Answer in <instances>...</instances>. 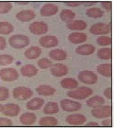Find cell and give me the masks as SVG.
<instances>
[{"mask_svg":"<svg viewBox=\"0 0 114 128\" xmlns=\"http://www.w3.org/2000/svg\"><path fill=\"white\" fill-rule=\"evenodd\" d=\"M95 50L94 46L90 44H85L79 46L76 49V52L79 54L88 56L93 54Z\"/></svg>","mask_w":114,"mask_h":128,"instance_id":"16","label":"cell"},{"mask_svg":"<svg viewBox=\"0 0 114 128\" xmlns=\"http://www.w3.org/2000/svg\"><path fill=\"white\" fill-rule=\"evenodd\" d=\"M58 10L57 6L53 4L49 3L44 5L40 10L42 16H49L55 14Z\"/></svg>","mask_w":114,"mask_h":128,"instance_id":"14","label":"cell"},{"mask_svg":"<svg viewBox=\"0 0 114 128\" xmlns=\"http://www.w3.org/2000/svg\"><path fill=\"white\" fill-rule=\"evenodd\" d=\"M75 16V12L69 9H63L60 13V17L62 20L68 23L72 21Z\"/></svg>","mask_w":114,"mask_h":128,"instance_id":"28","label":"cell"},{"mask_svg":"<svg viewBox=\"0 0 114 128\" xmlns=\"http://www.w3.org/2000/svg\"><path fill=\"white\" fill-rule=\"evenodd\" d=\"M44 100L41 98H35L27 103V107L29 110H37L41 108L44 103Z\"/></svg>","mask_w":114,"mask_h":128,"instance_id":"24","label":"cell"},{"mask_svg":"<svg viewBox=\"0 0 114 128\" xmlns=\"http://www.w3.org/2000/svg\"><path fill=\"white\" fill-rule=\"evenodd\" d=\"M41 53L42 51L40 48L37 46H32L27 49L24 54L27 58L33 60L38 58Z\"/></svg>","mask_w":114,"mask_h":128,"instance_id":"17","label":"cell"},{"mask_svg":"<svg viewBox=\"0 0 114 128\" xmlns=\"http://www.w3.org/2000/svg\"><path fill=\"white\" fill-rule=\"evenodd\" d=\"M111 31L110 24L102 22L94 24L90 29V31L94 35H102L108 34Z\"/></svg>","mask_w":114,"mask_h":128,"instance_id":"6","label":"cell"},{"mask_svg":"<svg viewBox=\"0 0 114 128\" xmlns=\"http://www.w3.org/2000/svg\"><path fill=\"white\" fill-rule=\"evenodd\" d=\"M9 90L6 88L0 87V101L6 100L9 96Z\"/></svg>","mask_w":114,"mask_h":128,"instance_id":"38","label":"cell"},{"mask_svg":"<svg viewBox=\"0 0 114 128\" xmlns=\"http://www.w3.org/2000/svg\"><path fill=\"white\" fill-rule=\"evenodd\" d=\"M12 125V122L10 120L7 118H0V126H11Z\"/></svg>","mask_w":114,"mask_h":128,"instance_id":"39","label":"cell"},{"mask_svg":"<svg viewBox=\"0 0 114 128\" xmlns=\"http://www.w3.org/2000/svg\"><path fill=\"white\" fill-rule=\"evenodd\" d=\"M20 109L18 105L14 104H9L5 105L3 114L6 116H14L19 114Z\"/></svg>","mask_w":114,"mask_h":128,"instance_id":"18","label":"cell"},{"mask_svg":"<svg viewBox=\"0 0 114 128\" xmlns=\"http://www.w3.org/2000/svg\"><path fill=\"white\" fill-rule=\"evenodd\" d=\"M59 110L58 106L55 102H49L44 106L43 110L44 114H53L57 113Z\"/></svg>","mask_w":114,"mask_h":128,"instance_id":"29","label":"cell"},{"mask_svg":"<svg viewBox=\"0 0 114 128\" xmlns=\"http://www.w3.org/2000/svg\"><path fill=\"white\" fill-rule=\"evenodd\" d=\"M98 57L101 60H109L111 58V49L104 48L99 50L97 53Z\"/></svg>","mask_w":114,"mask_h":128,"instance_id":"32","label":"cell"},{"mask_svg":"<svg viewBox=\"0 0 114 128\" xmlns=\"http://www.w3.org/2000/svg\"><path fill=\"white\" fill-rule=\"evenodd\" d=\"M97 2H82V4H83L85 6H92V5L95 4L96 3H97Z\"/></svg>","mask_w":114,"mask_h":128,"instance_id":"45","label":"cell"},{"mask_svg":"<svg viewBox=\"0 0 114 128\" xmlns=\"http://www.w3.org/2000/svg\"><path fill=\"white\" fill-rule=\"evenodd\" d=\"M62 87L67 89H73L78 87L79 84L77 81L73 78H64L61 82Z\"/></svg>","mask_w":114,"mask_h":128,"instance_id":"27","label":"cell"},{"mask_svg":"<svg viewBox=\"0 0 114 128\" xmlns=\"http://www.w3.org/2000/svg\"><path fill=\"white\" fill-rule=\"evenodd\" d=\"M6 42L5 39L0 36V50H4L6 46Z\"/></svg>","mask_w":114,"mask_h":128,"instance_id":"40","label":"cell"},{"mask_svg":"<svg viewBox=\"0 0 114 128\" xmlns=\"http://www.w3.org/2000/svg\"><path fill=\"white\" fill-rule=\"evenodd\" d=\"M12 93L14 98L20 100L28 99L33 94V92L30 88L24 87L15 88Z\"/></svg>","mask_w":114,"mask_h":128,"instance_id":"4","label":"cell"},{"mask_svg":"<svg viewBox=\"0 0 114 128\" xmlns=\"http://www.w3.org/2000/svg\"><path fill=\"white\" fill-rule=\"evenodd\" d=\"M38 64L39 67L42 69H46L51 66V61L48 58H43L39 60L38 62Z\"/></svg>","mask_w":114,"mask_h":128,"instance_id":"37","label":"cell"},{"mask_svg":"<svg viewBox=\"0 0 114 128\" xmlns=\"http://www.w3.org/2000/svg\"><path fill=\"white\" fill-rule=\"evenodd\" d=\"M93 116L98 118H104L110 117L111 108L108 106H102L94 108L91 110Z\"/></svg>","mask_w":114,"mask_h":128,"instance_id":"7","label":"cell"},{"mask_svg":"<svg viewBox=\"0 0 114 128\" xmlns=\"http://www.w3.org/2000/svg\"><path fill=\"white\" fill-rule=\"evenodd\" d=\"M111 124V120L110 119L106 120H103L102 122V124L104 126H110Z\"/></svg>","mask_w":114,"mask_h":128,"instance_id":"44","label":"cell"},{"mask_svg":"<svg viewBox=\"0 0 114 128\" xmlns=\"http://www.w3.org/2000/svg\"><path fill=\"white\" fill-rule=\"evenodd\" d=\"M64 3L67 6L74 7L80 6L82 4V2H64Z\"/></svg>","mask_w":114,"mask_h":128,"instance_id":"42","label":"cell"},{"mask_svg":"<svg viewBox=\"0 0 114 128\" xmlns=\"http://www.w3.org/2000/svg\"><path fill=\"white\" fill-rule=\"evenodd\" d=\"M86 117L84 115L80 114H71L68 116L66 118V121L69 124L73 125H80L86 121Z\"/></svg>","mask_w":114,"mask_h":128,"instance_id":"12","label":"cell"},{"mask_svg":"<svg viewBox=\"0 0 114 128\" xmlns=\"http://www.w3.org/2000/svg\"><path fill=\"white\" fill-rule=\"evenodd\" d=\"M14 28L11 23L7 22H0V34L7 35L13 31Z\"/></svg>","mask_w":114,"mask_h":128,"instance_id":"31","label":"cell"},{"mask_svg":"<svg viewBox=\"0 0 114 128\" xmlns=\"http://www.w3.org/2000/svg\"><path fill=\"white\" fill-rule=\"evenodd\" d=\"M96 41L99 45L101 46L108 45L111 44V38L107 36H100L96 39Z\"/></svg>","mask_w":114,"mask_h":128,"instance_id":"36","label":"cell"},{"mask_svg":"<svg viewBox=\"0 0 114 128\" xmlns=\"http://www.w3.org/2000/svg\"><path fill=\"white\" fill-rule=\"evenodd\" d=\"M68 38L70 42L78 44L86 41L87 36L86 34L83 33L73 32L69 34Z\"/></svg>","mask_w":114,"mask_h":128,"instance_id":"15","label":"cell"},{"mask_svg":"<svg viewBox=\"0 0 114 128\" xmlns=\"http://www.w3.org/2000/svg\"><path fill=\"white\" fill-rule=\"evenodd\" d=\"M103 94L104 96L107 99L109 100H111V88H106L104 91Z\"/></svg>","mask_w":114,"mask_h":128,"instance_id":"41","label":"cell"},{"mask_svg":"<svg viewBox=\"0 0 114 128\" xmlns=\"http://www.w3.org/2000/svg\"><path fill=\"white\" fill-rule=\"evenodd\" d=\"M97 72L101 75L106 77L111 76V64H105L98 65L96 68Z\"/></svg>","mask_w":114,"mask_h":128,"instance_id":"26","label":"cell"},{"mask_svg":"<svg viewBox=\"0 0 114 128\" xmlns=\"http://www.w3.org/2000/svg\"><path fill=\"white\" fill-rule=\"evenodd\" d=\"M29 2H16L17 3H18L20 4H26L29 3Z\"/></svg>","mask_w":114,"mask_h":128,"instance_id":"47","label":"cell"},{"mask_svg":"<svg viewBox=\"0 0 114 128\" xmlns=\"http://www.w3.org/2000/svg\"><path fill=\"white\" fill-rule=\"evenodd\" d=\"M36 115L33 113H27L22 115L20 118L21 122L25 125L33 124L37 120Z\"/></svg>","mask_w":114,"mask_h":128,"instance_id":"25","label":"cell"},{"mask_svg":"<svg viewBox=\"0 0 114 128\" xmlns=\"http://www.w3.org/2000/svg\"><path fill=\"white\" fill-rule=\"evenodd\" d=\"M13 60V58L11 55H0V65L6 66L10 64Z\"/></svg>","mask_w":114,"mask_h":128,"instance_id":"34","label":"cell"},{"mask_svg":"<svg viewBox=\"0 0 114 128\" xmlns=\"http://www.w3.org/2000/svg\"><path fill=\"white\" fill-rule=\"evenodd\" d=\"M39 124L43 126H55L58 124L57 119L53 117L42 118L40 120Z\"/></svg>","mask_w":114,"mask_h":128,"instance_id":"33","label":"cell"},{"mask_svg":"<svg viewBox=\"0 0 114 128\" xmlns=\"http://www.w3.org/2000/svg\"><path fill=\"white\" fill-rule=\"evenodd\" d=\"M86 14L91 18H97L102 17L103 16L104 12L98 7H92L87 10Z\"/></svg>","mask_w":114,"mask_h":128,"instance_id":"30","label":"cell"},{"mask_svg":"<svg viewBox=\"0 0 114 128\" xmlns=\"http://www.w3.org/2000/svg\"><path fill=\"white\" fill-rule=\"evenodd\" d=\"M101 4L102 6L107 10H111V2H101Z\"/></svg>","mask_w":114,"mask_h":128,"instance_id":"43","label":"cell"},{"mask_svg":"<svg viewBox=\"0 0 114 128\" xmlns=\"http://www.w3.org/2000/svg\"><path fill=\"white\" fill-rule=\"evenodd\" d=\"M19 77V74L15 69L6 68L0 70V77L5 82H11L16 80Z\"/></svg>","mask_w":114,"mask_h":128,"instance_id":"9","label":"cell"},{"mask_svg":"<svg viewBox=\"0 0 114 128\" xmlns=\"http://www.w3.org/2000/svg\"><path fill=\"white\" fill-rule=\"evenodd\" d=\"M29 29L32 33L36 35L45 34L48 31V24L42 21H36L30 24Z\"/></svg>","mask_w":114,"mask_h":128,"instance_id":"5","label":"cell"},{"mask_svg":"<svg viewBox=\"0 0 114 128\" xmlns=\"http://www.w3.org/2000/svg\"><path fill=\"white\" fill-rule=\"evenodd\" d=\"M39 43L44 48H49L54 47L57 45L58 41L55 36H46L42 37L39 39Z\"/></svg>","mask_w":114,"mask_h":128,"instance_id":"11","label":"cell"},{"mask_svg":"<svg viewBox=\"0 0 114 128\" xmlns=\"http://www.w3.org/2000/svg\"><path fill=\"white\" fill-rule=\"evenodd\" d=\"M87 24L84 21L76 20L72 21L67 24L66 26L69 29L72 30H82L86 28Z\"/></svg>","mask_w":114,"mask_h":128,"instance_id":"19","label":"cell"},{"mask_svg":"<svg viewBox=\"0 0 114 128\" xmlns=\"http://www.w3.org/2000/svg\"><path fill=\"white\" fill-rule=\"evenodd\" d=\"M49 56L51 58L54 60L61 61L65 60L67 54L65 52L64 50L61 49H56L50 51Z\"/></svg>","mask_w":114,"mask_h":128,"instance_id":"22","label":"cell"},{"mask_svg":"<svg viewBox=\"0 0 114 128\" xmlns=\"http://www.w3.org/2000/svg\"><path fill=\"white\" fill-rule=\"evenodd\" d=\"M105 100L102 97L98 96H94L86 101V104L89 107L95 108L102 106Z\"/></svg>","mask_w":114,"mask_h":128,"instance_id":"21","label":"cell"},{"mask_svg":"<svg viewBox=\"0 0 114 128\" xmlns=\"http://www.w3.org/2000/svg\"><path fill=\"white\" fill-rule=\"evenodd\" d=\"M61 105L62 109L68 112L77 111L81 108V105L80 102L69 99H63L61 102Z\"/></svg>","mask_w":114,"mask_h":128,"instance_id":"8","label":"cell"},{"mask_svg":"<svg viewBox=\"0 0 114 128\" xmlns=\"http://www.w3.org/2000/svg\"><path fill=\"white\" fill-rule=\"evenodd\" d=\"M4 109V106L0 104V112L3 111Z\"/></svg>","mask_w":114,"mask_h":128,"instance_id":"48","label":"cell"},{"mask_svg":"<svg viewBox=\"0 0 114 128\" xmlns=\"http://www.w3.org/2000/svg\"><path fill=\"white\" fill-rule=\"evenodd\" d=\"M93 90L91 88L85 86H81L75 90L70 91L67 92L69 97L77 100H82L85 99L91 94Z\"/></svg>","mask_w":114,"mask_h":128,"instance_id":"1","label":"cell"},{"mask_svg":"<svg viewBox=\"0 0 114 128\" xmlns=\"http://www.w3.org/2000/svg\"><path fill=\"white\" fill-rule=\"evenodd\" d=\"M11 46L16 49H21L25 47L29 43L28 36L22 34H16L12 36L9 39Z\"/></svg>","mask_w":114,"mask_h":128,"instance_id":"2","label":"cell"},{"mask_svg":"<svg viewBox=\"0 0 114 128\" xmlns=\"http://www.w3.org/2000/svg\"><path fill=\"white\" fill-rule=\"evenodd\" d=\"M22 75L27 77H31L37 74L38 70L33 65L27 64L22 67L21 69Z\"/></svg>","mask_w":114,"mask_h":128,"instance_id":"20","label":"cell"},{"mask_svg":"<svg viewBox=\"0 0 114 128\" xmlns=\"http://www.w3.org/2000/svg\"><path fill=\"white\" fill-rule=\"evenodd\" d=\"M87 126H98L99 125L97 123L94 122H91L88 123L86 125Z\"/></svg>","mask_w":114,"mask_h":128,"instance_id":"46","label":"cell"},{"mask_svg":"<svg viewBox=\"0 0 114 128\" xmlns=\"http://www.w3.org/2000/svg\"><path fill=\"white\" fill-rule=\"evenodd\" d=\"M16 16L20 21L27 22L35 18L36 14L34 11L31 10H26L18 12L16 14Z\"/></svg>","mask_w":114,"mask_h":128,"instance_id":"13","label":"cell"},{"mask_svg":"<svg viewBox=\"0 0 114 128\" xmlns=\"http://www.w3.org/2000/svg\"><path fill=\"white\" fill-rule=\"evenodd\" d=\"M36 91L40 95L49 96L53 95L56 92V90L51 86L42 85L37 88Z\"/></svg>","mask_w":114,"mask_h":128,"instance_id":"23","label":"cell"},{"mask_svg":"<svg viewBox=\"0 0 114 128\" xmlns=\"http://www.w3.org/2000/svg\"><path fill=\"white\" fill-rule=\"evenodd\" d=\"M51 71L53 76L56 77H60L65 76L68 73V68L64 64L57 63L51 65Z\"/></svg>","mask_w":114,"mask_h":128,"instance_id":"10","label":"cell"},{"mask_svg":"<svg viewBox=\"0 0 114 128\" xmlns=\"http://www.w3.org/2000/svg\"><path fill=\"white\" fill-rule=\"evenodd\" d=\"M12 8L11 2H0V14L6 13L9 12Z\"/></svg>","mask_w":114,"mask_h":128,"instance_id":"35","label":"cell"},{"mask_svg":"<svg viewBox=\"0 0 114 128\" xmlns=\"http://www.w3.org/2000/svg\"><path fill=\"white\" fill-rule=\"evenodd\" d=\"M78 77L81 82L88 84H93L98 80V77L95 73L92 71L84 70L79 72Z\"/></svg>","mask_w":114,"mask_h":128,"instance_id":"3","label":"cell"}]
</instances>
